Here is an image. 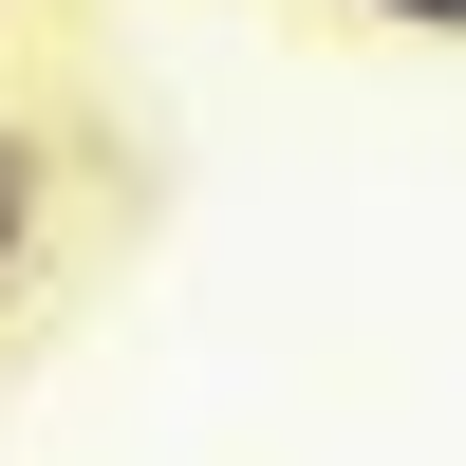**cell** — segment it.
<instances>
[{"instance_id": "cell-1", "label": "cell", "mask_w": 466, "mask_h": 466, "mask_svg": "<svg viewBox=\"0 0 466 466\" xmlns=\"http://www.w3.org/2000/svg\"><path fill=\"white\" fill-rule=\"evenodd\" d=\"M37 224H56V131H19V112H0V299L37 280Z\"/></svg>"}, {"instance_id": "cell-2", "label": "cell", "mask_w": 466, "mask_h": 466, "mask_svg": "<svg viewBox=\"0 0 466 466\" xmlns=\"http://www.w3.org/2000/svg\"><path fill=\"white\" fill-rule=\"evenodd\" d=\"M355 19H392V37H466V0H355Z\"/></svg>"}]
</instances>
